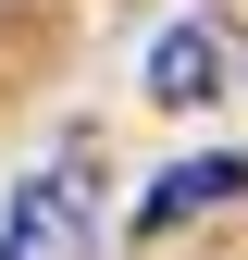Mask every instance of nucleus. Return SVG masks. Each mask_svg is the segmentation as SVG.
Instances as JSON below:
<instances>
[{
  "instance_id": "1",
  "label": "nucleus",
  "mask_w": 248,
  "mask_h": 260,
  "mask_svg": "<svg viewBox=\"0 0 248 260\" xmlns=\"http://www.w3.org/2000/svg\"><path fill=\"white\" fill-rule=\"evenodd\" d=\"M87 248V149H62L50 174L13 186V223H0V260H75Z\"/></svg>"
},
{
  "instance_id": "2",
  "label": "nucleus",
  "mask_w": 248,
  "mask_h": 260,
  "mask_svg": "<svg viewBox=\"0 0 248 260\" xmlns=\"http://www.w3.org/2000/svg\"><path fill=\"white\" fill-rule=\"evenodd\" d=\"M224 199H248V161L236 149H199V161H174V174L137 199V236H174V223H199V211H224Z\"/></svg>"
},
{
  "instance_id": "3",
  "label": "nucleus",
  "mask_w": 248,
  "mask_h": 260,
  "mask_svg": "<svg viewBox=\"0 0 248 260\" xmlns=\"http://www.w3.org/2000/svg\"><path fill=\"white\" fill-rule=\"evenodd\" d=\"M211 87H224V38H211V25H162V38H149V100H211Z\"/></svg>"
}]
</instances>
